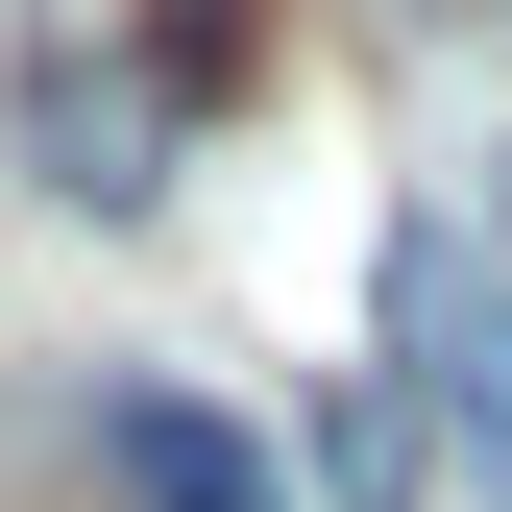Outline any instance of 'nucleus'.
Instances as JSON below:
<instances>
[{
	"label": "nucleus",
	"instance_id": "4",
	"mask_svg": "<svg viewBox=\"0 0 512 512\" xmlns=\"http://www.w3.org/2000/svg\"><path fill=\"white\" fill-rule=\"evenodd\" d=\"M317 488H342V512H439L464 464L415 439V391H317Z\"/></svg>",
	"mask_w": 512,
	"mask_h": 512
},
{
	"label": "nucleus",
	"instance_id": "3",
	"mask_svg": "<svg viewBox=\"0 0 512 512\" xmlns=\"http://www.w3.org/2000/svg\"><path fill=\"white\" fill-rule=\"evenodd\" d=\"M98 488L122 512H293V464L244 415H196V391H98Z\"/></svg>",
	"mask_w": 512,
	"mask_h": 512
},
{
	"label": "nucleus",
	"instance_id": "1",
	"mask_svg": "<svg viewBox=\"0 0 512 512\" xmlns=\"http://www.w3.org/2000/svg\"><path fill=\"white\" fill-rule=\"evenodd\" d=\"M391 391H415V439L464 464V512H512V244L488 220H391Z\"/></svg>",
	"mask_w": 512,
	"mask_h": 512
},
{
	"label": "nucleus",
	"instance_id": "2",
	"mask_svg": "<svg viewBox=\"0 0 512 512\" xmlns=\"http://www.w3.org/2000/svg\"><path fill=\"white\" fill-rule=\"evenodd\" d=\"M171 147H196V74H171L147 25H122V49H25V171H49L74 220H147Z\"/></svg>",
	"mask_w": 512,
	"mask_h": 512
},
{
	"label": "nucleus",
	"instance_id": "5",
	"mask_svg": "<svg viewBox=\"0 0 512 512\" xmlns=\"http://www.w3.org/2000/svg\"><path fill=\"white\" fill-rule=\"evenodd\" d=\"M488 244H512V171H488Z\"/></svg>",
	"mask_w": 512,
	"mask_h": 512
}]
</instances>
